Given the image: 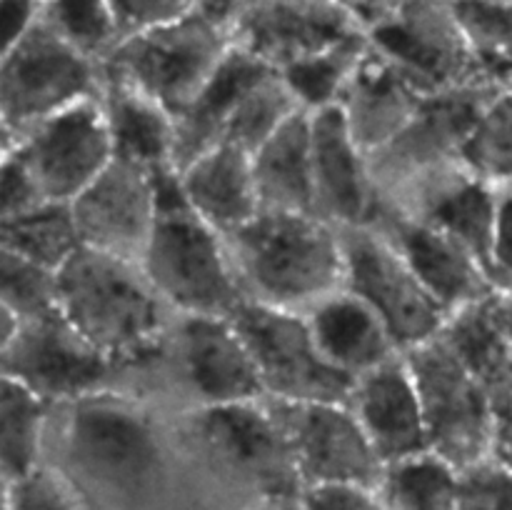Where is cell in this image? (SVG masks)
I'll return each instance as SVG.
<instances>
[{
    "instance_id": "6da1fadb",
    "label": "cell",
    "mask_w": 512,
    "mask_h": 510,
    "mask_svg": "<svg viewBox=\"0 0 512 510\" xmlns=\"http://www.w3.org/2000/svg\"><path fill=\"white\" fill-rule=\"evenodd\" d=\"M248 298L308 313L345 288L343 230L315 213L260 210L225 235Z\"/></svg>"
},
{
    "instance_id": "b9f144b4",
    "label": "cell",
    "mask_w": 512,
    "mask_h": 510,
    "mask_svg": "<svg viewBox=\"0 0 512 510\" xmlns=\"http://www.w3.org/2000/svg\"><path fill=\"white\" fill-rule=\"evenodd\" d=\"M123 38L173 23L198 10V0H110Z\"/></svg>"
},
{
    "instance_id": "1f68e13d",
    "label": "cell",
    "mask_w": 512,
    "mask_h": 510,
    "mask_svg": "<svg viewBox=\"0 0 512 510\" xmlns=\"http://www.w3.org/2000/svg\"><path fill=\"white\" fill-rule=\"evenodd\" d=\"M0 248L18 253L45 268L60 270L80 248L83 238L70 203H48L20 218L0 223Z\"/></svg>"
},
{
    "instance_id": "d6a6232c",
    "label": "cell",
    "mask_w": 512,
    "mask_h": 510,
    "mask_svg": "<svg viewBox=\"0 0 512 510\" xmlns=\"http://www.w3.org/2000/svg\"><path fill=\"white\" fill-rule=\"evenodd\" d=\"M368 45L370 38L363 35V38L338 45L328 53L300 60L290 68L280 70V75H283L285 85H288L290 93L295 95L303 110L318 113V110L333 108L343 98L345 88H348L350 78H353Z\"/></svg>"
},
{
    "instance_id": "9a60e30c",
    "label": "cell",
    "mask_w": 512,
    "mask_h": 510,
    "mask_svg": "<svg viewBox=\"0 0 512 510\" xmlns=\"http://www.w3.org/2000/svg\"><path fill=\"white\" fill-rule=\"evenodd\" d=\"M3 150L23 158L50 203H73L115 158L100 95L43 120Z\"/></svg>"
},
{
    "instance_id": "cb8c5ba5",
    "label": "cell",
    "mask_w": 512,
    "mask_h": 510,
    "mask_svg": "<svg viewBox=\"0 0 512 510\" xmlns=\"http://www.w3.org/2000/svg\"><path fill=\"white\" fill-rule=\"evenodd\" d=\"M270 73H275V68L248 50L230 45L223 63L210 75L198 98L175 118V168L183 170L195 158L223 143L225 130L245 95Z\"/></svg>"
},
{
    "instance_id": "f5cc1de1",
    "label": "cell",
    "mask_w": 512,
    "mask_h": 510,
    "mask_svg": "<svg viewBox=\"0 0 512 510\" xmlns=\"http://www.w3.org/2000/svg\"><path fill=\"white\" fill-rule=\"evenodd\" d=\"M508 295H512V288H510V290H508Z\"/></svg>"
},
{
    "instance_id": "484cf974",
    "label": "cell",
    "mask_w": 512,
    "mask_h": 510,
    "mask_svg": "<svg viewBox=\"0 0 512 510\" xmlns=\"http://www.w3.org/2000/svg\"><path fill=\"white\" fill-rule=\"evenodd\" d=\"M180 175L193 210L218 233L228 235L243 228L263 210L255 185L253 155L238 145H215L185 165Z\"/></svg>"
},
{
    "instance_id": "d590c367",
    "label": "cell",
    "mask_w": 512,
    "mask_h": 510,
    "mask_svg": "<svg viewBox=\"0 0 512 510\" xmlns=\"http://www.w3.org/2000/svg\"><path fill=\"white\" fill-rule=\"evenodd\" d=\"M43 18L60 38L98 63H105L123 40L110 0H45Z\"/></svg>"
},
{
    "instance_id": "277c9868",
    "label": "cell",
    "mask_w": 512,
    "mask_h": 510,
    "mask_svg": "<svg viewBox=\"0 0 512 510\" xmlns=\"http://www.w3.org/2000/svg\"><path fill=\"white\" fill-rule=\"evenodd\" d=\"M65 423V460L95 488L138 495L163 468V445L148 410L105 390L73 400Z\"/></svg>"
},
{
    "instance_id": "3957f363",
    "label": "cell",
    "mask_w": 512,
    "mask_h": 510,
    "mask_svg": "<svg viewBox=\"0 0 512 510\" xmlns=\"http://www.w3.org/2000/svg\"><path fill=\"white\" fill-rule=\"evenodd\" d=\"M138 265L155 293L183 315H233L248 298L225 235L190 203L155 213Z\"/></svg>"
},
{
    "instance_id": "f546056e",
    "label": "cell",
    "mask_w": 512,
    "mask_h": 510,
    "mask_svg": "<svg viewBox=\"0 0 512 510\" xmlns=\"http://www.w3.org/2000/svg\"><path fill=\"white\" fill-rule=\"evenodd\" d=\"M460 478L463 470L428 450L385 465L378 493L385 510H455Z\"/></svg>"
},
{
    "instance_id": "7dc6e473",
    "label": "cell",
    "mask_w": 512,
    "mask_h": 510,
    "mask_svg": "<svg viewBox=\"0 0 512 510\" xmlns=\"http://www.w3.org/2000/svg\"><path fill=\"white\" fill-rule=\"evenodd\" d=\"M338 3L345 5L365 25V30H368L383 18H388L390 13H395L408 0H338Z\"/></svg>"
},
{
    "instance_id": "4dcf8cb0",
    "label": "cell",
    "mask_w": 512,
    "mask_h": 510,
    "mask_svg": "<svg viewBox=\"0 0 512 510\" xmlns=\"http://www.w3.org/2000/svg\"><path fill=\"white\" fill-rule=\"evenodd\" d=\"M50 400L13 378H3V483H15L40 468Z\"/></svg>"
},
{
    "instance_id": "74e56055",
    "label": "cell",
    "mask_w": 512,
    "mask_h": 510,
    "mask_svg": "<svg viewBox=\"0 0 512 510\" xmlns=\"http://www.w3.org/2000/svg\"><path fill=\"white\" fill-rule=\"evenodd\" d=\"M460 25L478 55L483 80L512 58V3L503 0H455Z\"/></svg>"
},
{
    "instance_id": "816d5d0a",
    "label": "cell",
    "mask_w": 512,
    "mask_h": 510,
    "mask_svg": "<svg viewBox=\"0 0 512 510\" xmlns=\"http://www.w3.org/2000/svg\"><path fill=\"white\" fill-rule=\"evenodd\" d=\"M503 3H512V0H503Z\"/></svg>"
},
{
    "instance_id": "7402d4cb",
    "label": "cell",
    "mask_w": 512,
    "mask_h": 510,
    "mask_svg": "<svg viewBox=\"0 0 512 510\" xmlns=\"http://www.w3.org/2000/svg\"><path fill=\"white\" fill-rule=\"evenodd\" d=\"M405 203H395L415 218L435 225L465 245L488 270L498 218L500 185L480 178L463 163L413 185ZM393 203V200H390ZM490 275V273H488Z\"/></svg>"
},
{
    "instance_id": "ba28073f",
    "label": "cell",
    "mask_w": 512,
    "mask_h": 510,
    "mask_svg": "<svg viewBox=\"0 0 512 510\" xmlns=\"http://www.w3.org/2000/svg\"><path fill=\"white\" fill-rule=\"evenodd\" d=\"M230 320L248 343L268 398L280 403H348L353 375L325 360L308 315L245 298Z\"/></svg>"
},
{
    "instance_id": "f6af8a7d",
    "label": "cell",
    "mask_w": 512,
    "mask_h": 510,
    "mask_svg": "<svg viewBox=\"0 0 512 510\" xmlns=\"http://www.w3.org/2000/svg\"><path fill=\"white\" fill-rule=\"evenodd\" d=\"M45 0H0L3 15V48L18 43L43 20Z\"/></svg>"
},
{
    "instance_id": "836d02e7",
    "label": "cell",
    "mask_w": 512,
    "mask_h": 510,
    "mask_svg": "<svg viewBox=\"0 0 512 510\" xmlns=\"http://www.w3.org/2000/svg\"><path fill=\"white\" fill-rule=\"evenodd\" d=\"M460 163L495 185H512V88H498L485 103Z\"/></svg>"
},
{
    "instance_id": "8d00e7d4",
    "label": "cell",
    "mask_w": 512,
    "mask_h": 510,
    "mask_svg": "<svg viewBox=\"0 0 512 510\" xmlns=\"http://www.w3.org/2000/svg\"><path fill=\"white\" fill-rule=\"evenodd\" d=\"M58 270L0 248V303L23 320L58 313Z\"/></svg>"
},
{
    "instance_id": "44dd1931",
    "label": "cell",
    "mask_w": 512,
    "mask_h": 510,
    "mask_svg": "<svg viewBox=\"0 0 512 510\" xmlns=\"http://www.w3.org/2000/svg\"><path fill=\"white\" fill-rule=\"evenodd\" d=\"M350 408L385 465L430 450L418 383L405 353L360 375Z\"/></svg>"
},
{
    "instance_id": "f907efd6",
    "label": "cell",
    "mask_w": 512,
    "mask_h": 510,
    "mask_svg": "<svg viewBox=\"0 0 512 510\" xmlns=\"http://www.w3.org/2000/svg\"><path fill=\"white\" fill-rule=\"evenodd\" d=\"M248 510H303V505H300V498L295 500H260L258 505H253V508Z\"/></svg>"
},
{
    "instance_id": "60d3db41",
    "label": "cell",
    "mask_w": 512,
    "mask_h": 510,
    "mask_svg": "<svg viewBox=\"0 0 512 510\" xmlns=\"http://www.w3.org/2000/svg\"><path fill=\"white\" fill-rule=\"evenodd\" d=\"M50 200L15 150H3V178H0V223L20 218L43 208Z\"/></svg>"
},
{
    "instance_id": "7bdbcfd3",
    "label": "cell",
    "mask_w": 512,
    "mask_h": 510,
    "mask_svg": "<svg viewBox=\"0 0 512 510\" xmlns=\"http://www.w3.org/2000/svg\"><path fill=\"white\" fill-rule=\"evenodd\" d=\"M300 505L303 510H385L378 490L358 483L305 485Z\"/></svg>"
},
{
    "instance_id": "603a6c76",
    "label": "cell",
    "mask_w": 512,
    "mask_h": 510,
    "mask_svg": "<svg viewBox=\"0 0 512 510\" xmlns=\"http://www.w3.org/2000/svg\"><path fill=\"white\" fill-rule=\"evenodd\" d=\"M425 98L398 65L368 45L338 105L360 148L373 155L400 135Z\"/></svg>"
},
{
    "instance_id": "4fadbf2b",
    "label": "cell",
    "mask_w": 512,
    "mask_h": 510,
    "mask_svg": "<svg viewBox=\"0 0 512 510\" xmlns=\"http://www.w3.org/2000/svg\"><path fill=\"white\" fill-rule=\"evenodd\" d=\"M495 90L498 85L493 83H475L428 95L400 135L378 153L368 155L380 193L408 190L420 180L458 165L465 143Z\"/></svg>"
},
{
    "instance_id": "c3c4849f",
    "label": "cell",
    "mask_w": 512,
    "mask_h": 510,
    "mask_svg": "<svg viewBox=\"0 0 512 510\" xmlns=\"http://www.w3.org/2000/svg\"><path fill=\"white\" fill-rule=\"evenodd\" d=\"M248 0H198V13L218 23L220 28L230 30L233 20L238 18L240 10L245 8Z\"/></svg>"
},
{
    "instance_id": "e575fe53",
    "label": "cell",
    "mask_w": 512,
    "mask_h": 510,
    "mask_svg": "<svg viewBox=\"0 0 512 510\" xmlns=\"http://www.w3.org/2000/svg\"><path fill=\"white\" fill-rule=\"evenodd\" d=\"M300 108L295 95L285 85L283 75L275 70L268 78L260 80L253 90L243 98L240 108L235 110L223 143L238 145L245 153L253 155L268 138H273Z\"/></svg>"
},
{
    "instance_id": "bcb514c9",
    "label": "cell",
    "mask_w": 512,
    "mask_h": 510,
    "mask_svg": "<svg viewBox=\"0 0 512 510\" xmlns=\"http://www.w3.org/2000/svg\"><path fill=\"white\" fill-rule=\"evenodd\" d=\"M490 460L512 473V405L500 410L495 418L493 448H490Z\"/></svg>"
},
{
    "instance_id": "ee69618b",
    "label": "cell",
    "mask_w": 512,
    "mask_h": 510,
    "mask_svg": "<svg viewBox=\"0 0 512 510\" xmlns=\"http://www.w3.org/2000/svg\"><path fill=\"white\" fill-rule=\"evenodd\" d=\"M488 273L500 293H508L512 288V185H503L500 188L498 218H495Z\"/></svg>"
},
{
    "instance_id": "30bf717a",
    "label": "cell",
    "mask_w": 512,
    "mask_h": 510,
    "mask_svg": "<svg viewBox=\"0 0 512 510\" xmlns=\"http://www.w3.org/2000/svg\"><path fill=\"white\" fill-rule=\"evenodd\" d=\"M368 38L425 95L485 83L478 55L460 25L455 0H408L368 28Z\"/></svg>"
},
{
    "instance_id": "8fae6325",
    "label": "cell",
    "mask_w": 512,
    "mask_h": 510,
    "mask_svg": "<svg viewBox=\"0 0 512 510\" xmlns=\"http://www.w3.org/2000/svg\"><path fill=\"white\" fill-rule=\"evenodd\" d=\"M343 230L345 288L360 295L403 353L438 338L450 315L425 290L400 250L375 225Z\"/></svg>"
},
{
    "instance_id": "5b68a950",
    "label": "cell",
    "mask_w": 512,
    "mask_h": 510,
    "mask_svg": "<svg viewBox=\"0 0 512 510\" xmlns=\"http://www.w3.org/2000/svg\"><path fill=\"white\" fill-rule=\"evenodd\" d=\"M188 435L210 465L253 488L260 500H295L303 493L293 438L278 400L198 408L188 418Z\"/></svg>"
},
{
    "instance_id": "ab89813d",
    "label": "cell",
    "mask_w": 512,
    "mask_h": 510,
    "mask_svg": "<svg viewBox=\"0 0 512 510\" xmlns=\"http://www.w3.org/2000/svg\"><path fill=\"white\" fill-rule=\"evenodd\" d=\"M455 510H512V473L490 458L463 470Z\"/></svg>"
},
{
    "instance_id": "d6986e66",
    "label": "cell",
    "mask_w": 512,
    "mask_h": 510,
    "mask_svg": "<svg viewBox=\"0 0 512 510\" xmlns=\"http://www.w3.org/2000/svg\"><path fill=\"white\" fill-rule=\"evenodd\" d=\"M70 210L83 245L138 263L155 225L153 170L113 158Z\"/></svg>"
},
{
    "instance_id": "f1b7e54d",
    "label": "cell",
    "mask_w": 512,
    "mask_h": 510,
    "mask_svg": "<svg viewBox=\"0 0 512 510\" xmlns=\"http://www.w3.org/2000/svg\"><path fill=\"white\" fill-rule=\"evenodd\" d=\"M100 105L115 158L150 170L173 165L175 118L163 105L108 73L100 90Z\"/></svg>"
},
{
    "instance_id": "f35d334b",
    "label": "cell",
    "mask_w": 512,
    "mask_h": 510,
    "mask_svg": "<svg viewBox=\"0 0 512 510\" xmlns=\"http://www.w3.org/2000/svg\"><path fill=\"white\" fill-rule=\"evenodd\" d=\"M3 493V510H83L65 480L45 468L3 483Z\"/></svg>"
},
{
    "instance_id": "7c38bea8",
    "label": "cell",
    "mask_w": 512,
    "mask_h": 510,
    "mask_svg": "<svg viewBox=\"0 0 512 510\" xmlns=\"http://www.w3.org/2000/svg\"><path fill=\"white\" fill-rule=\"evenodd\" d=\"M3 378L28 385L45 400H73L113 390L128 363L105 355L83 338L63 313L23 320L20 333L0 348Z\"/></svg>"
},
{
    "instance_id": "ffe728a7",
    "label": "cell",
    "mask_w": 512,
    "mask_h": 510,
    "mask_svg": "<svg viewBox=\"0 0 512 510\" xmlns=\"http://www.w3.org/2000/svg\"><path fill=\"white\" fill-rule=\"evenodd\" d=\"M313 128L315 215L338 228L373 225L383 193L370 170V158L350 133L340 105L310 113Z\"/></svg>"
},
{
    "instance_id": "52a82bcc",
    "label": "cell",
    "mask_w": 512,
    "mask_h": 510,
    "mask_svg": "<svg viewBox=\"0 0 512 510\" xmlns=\"http://www.w3.org/2000/svg\"><path fill=\"white\" fill-rule=\"evenodd\" d=\"M233 40L198 10L120 40L103 68L178 118L223 63Z\"/></svg>"
},
{
    "instance_id": "8992f818",
    "label": "cell",
    "mask_w": 512,
    "mask_h": 510,
    "mask_svg": "<svg viewBox=\"0 0 512 510\" xmlns=\"http://www.w3.org/2000/svg\"><path fill=\"white\" fill-rule=\"evenodd\" d=\"M105 68L60 38L45 18L0 58V120L3 148L43 120L98 98Z\"/></svg>"
},
{
    "instance_id": "83f0119b",
    "label": "cell",
    "mask_w": 512,
    "mask_h": 510,
    "mask_svg": "<svg viewBox=\"0 0 512 510\" xmlns=\"http://www.w3.org/2000/svg\"><path fill=\"white\" fill-rule=\"evenodd\" d=\"M253 173L263 210L315 213L313 128L308 110H298L255 150Z\"/></svg>"
},
{
    "instance_id": "e0dca14e",
    "label": "cell",
    "mask_w": 512,
    "mask_h": 510,
    "mask_svg": "<svg viewBox=\"0 0 512 510\" xmlns=\"http://www.w3.org/2000/svg\"><path fill=\"white\" fill-rule=\"evenodd\" d=\"M375 228L400 250L420 283L448 315L498 293L485 265L453 235L383 200Z\"/></svg>"
},
{
    "instance_id": "9c48e42d",
    "label": "cell",
    "mask_w": 512,
    "mask_h": 510,
    "mask_svg": "<svg viewBox=\"0 0 512 510\" xmlns=\"http://www.w3.org/2000/svg\"><path fill=\"white\" fill-rule=\"evenodd\" d=\"M418 383L430 450L458 470L490 458L495 405L443 335L405 353Z\"/></svg>"
},
{
    "instance_id": "ac0fdd59",
    "label": "cell",
    "mask_w": 512,
    "mask_h": 510,
    "mask_svg": "<svg viewBox=\"0 0 512 510\" xmlns=\"http://www.w3.org/2000/svg\"><path fill=\"white\" fill-rule=\"evenodd\" d=\"M175 350L198 408L268 398L253 353L230 315H180Z\"/></svg>"
},
{
    "instance_id": "5bb4252c",
    "label": "cell",
    "mask_w": 512,
    "mask_h": 510,
    "mask_svg": "<svg viewBox=\"0 0 512 510\" xmlns=\"http://www.w3.org/2000/svg\"><path fill=\"white\" fill-rule=\"evenodd\" d=\"M228 33L233 45L280 73L368 30L338 0H248Z\"/></svg>"
},
{
    "instance_id": "681fc988",
    "label": "cell",
    "mask_w": 512,
    "mask_h": 510,
    "mask_svg": "<svg viewBox=\"0 0 512 510\" xmlns=\"http://www.w3.org/2000/svg\"><path fill=\"white\" fill-rule=\"evenodd\" d=\"M485 83H493L498 85V88H512V58L505 60V63L498 65V68L490 70Z\"/></svg>"
},
{
    "instance_id": "7a4b0ae2",
    "label": "cell",
    "mask_w": 512,
    "mask_h": 510,
    "mask_svg": "<svg viewBox=\"0 0 512 510\" xmlns=\"http://www.w3.org/2000/svg\"><path fill=\"white\" fill-rule=\"evenodd\" d=\"M58 308L88 343L138 363L163 335V303L135 260L83 245L58 270Z\"/></svg>"
},
{
    "instance_id": "2e32d148",
    "label": "cell",
    "mask_w": 512,
    "mask_h": 510,
    "mask_svg": "<svg viewBox=\"0 0 512 510\" xmlns=\"http://www.w3.org/2000/svg\"><path fill=\"white\" fill-rule=\"evenodd\" d=\"M280 410L293 438L303 488L358 483L378 490L385 463L348 403H280Z\"/></svg>"
},
{
    "instance_id": "d4e9b609",
    "label": "cell",
    "mask_w": 512,
    "mask_h": 510,
    "mask_svg": "<svg viewBox=\"0 0 512 510\" xmlns=\"http://www.w3.org/2000/svg\"><path fill=\"white\" fill-rule=\"evenodd\" d=\"M305 315L325 360L355 380L403 355L385 320L348 288L320 300Z\"/></svg>"
},
{
    "instance_id": "4316f807",
    "label": "cell",
    "mask_w": 512,
    "mask_h": 510,
    "mask_svg": "<svg viewBox=\"0 0 512 510\" xmlns=\"http://www.w3.org/2000/svg\"><path fill=\"white\" fill-rule=\"evenodd\" d=\"M440 335L483 385L495 413L512 405V338L500 290L450 315Z\"/></svg>"
}]
</instances>
